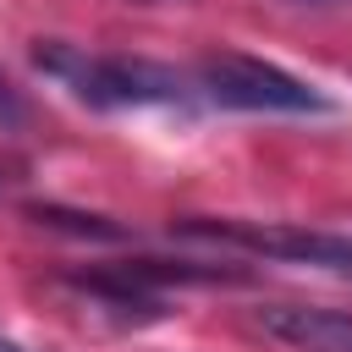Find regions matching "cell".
Instances as JSON below:
<instances>
[{"mask_svg": "<svg viewBox=\"0 0 352 352\" xmlns=\"http://www.w3.org/2000/svg\"><path fill=\"white\" fill-rule=\"evenodd\" d=\"M314 6H324V0H314Z\"/></svg>", "mask_w": 352, "mask_h": 352, "instance_id": "ba28073f", "label": "cell"}, {"mask_svg": "<svg viewBox=\"0 0 352 352\" xmlns=\"http://www.w3.org/2000/svg\"><path fill=\"white\" fill-rule=\"evenodd\" d=\"M0 352H22V346H16V341H6V336H0Z\"/></svg>", "mask_w": 352, "mask_h": 352, "instance_id": "52a82bcc", "label": "cell"}, {"mask_svg": "<svg viewBox=\"0 0 352 352\" xmlns=\"http://www.w3.org/2000/svg\"><path fill=\"white\" fill-rule=\"evenodd\" d=\"M258 324L292 352H352V314H336V308L280 302V308H258Z\"/></svg>", "mask_w": 352, "mask_h": 352, "instance_id": "277c9868", "label": "cell"}, {"mask_svg": "<svg viewBox=\"0 0 352 352\" xmlns=\"http://www.w3.org/2000/svg\"><path fill=\"white\" fill-rule=\"evenodd\" d=\"M28 126V99L11 88V77L0 72V132H22Z\"/></svg>", "mask_w": 352, "mask_h": 352, "instance_id": "8992f818", "label": "cell"}, {"mask_svg": "<svg viewBox=\"0 0 352 352\" xmlns=\"http://www.w3.org/2000/svg\"><path fill=\"white\" fill-rule=\"evenodd\" d=\"M176 231L226 242V248H248L264 258H286V264H314V270L352 280V236H330V231H308V226H248V220H176Z\"/></svg>", "mask_w": 352, "mask_h": 352, "instance_id": "3957f363", "label": "cell"}, {"mask_svg": "<svg viewBox=\"0 0 352 352\" xmlns=\"http://www.w3.org/2000/svg\"><path fill=\"white\" fill-rule=\"evenodd\" d=\"M198 88L226 104V110H292V116H308V110H330V99L319 88H308L302 77L270 66V60H253V55H236V50H220V55H204L198 60Z\"/></svg>", "mask_w": 352, "mask_h": 352, "instance_id": "7a4b0ae2", "label": "cell"}, {"mask_svg": "<svg viewBox=\"0 0 352 352\" xmlns=\"http://www.w3.org/2000/svg\"><path fill=\"white\" fill-rule=\"evenodd\" d=\"M33 66L50 72L55 82H66L82 104L94 110H138V104H187V82L182 72L143 60V55H88L77 44H55L44 38L33 50Z\"/></svg>", "mask_w": 352, "mask_h": 352, "instance_id": "6da1fadb", "label": "cell"}, {"mask_svg": "<svg viewBox=\"0 0 352 352\" xmlns=\"http://www.w3.org/2000/svg\"><path fill=\"white\" fill-rule=\"evenodd\" d=\"M38 226H55V231H72V236H121L116 226H104L99 214H66V209H28Z\"/></svg>", "mask_w": 352, "mask_h": 352, "instance_id": "5b68a950", "label": "cell"}]
</instances>
